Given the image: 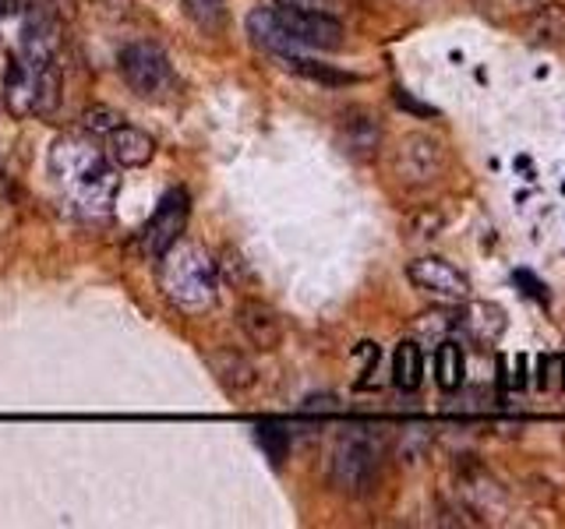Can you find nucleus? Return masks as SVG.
<instances>
[{
	"instance_id": "obj_2",
	"label": "nucleus",
	"mask_w": 565,
	"mask_h": 529,
	"mask_svg": "<svg viewBox=\"0 0 565 529\" xmlns=\"http://www.w3.org/2000/svg\"><path fill=\"white\" fill-rule=\"evenodd\" d=\"M216 259H209L199 244L177 240L159 259V290L188 317L209 314L216 308Z\"/></svg>"
},
{
	"instance_id": "obj_12",
	"label": "nucleus",
	"mask_w": 565,
	"mask_h": 529,
	"mask_svg": "<svg viewBox=\"0 0 565 529\" xmlns=\"http://www.w3.org/2000/svg\"><path fill=\"white\" fill-rule=\"evenodd\" d=\"M339 142H344V148L357 159L375 156V148L382 145V128H378L375 113L347 110L344 117H339Z\"/></svg>"
},
{
	"instance_id": "obj_10",
	"label": "nucleus",
	"mask_w": 565,
	"mask_h": 529,
	"mask_svg": "<svg viewBox=\"0 0 565 529\" xmlns=\"http://www.w3.org/2000/svg\"><path fill=\"white\" fill-rule=\"evenodd\" d=\"M107 156L124 170H142L156 156V139L135 124H121L107 134Z\"/></svg>"
},
{
	"instance_id": "obj_18",
	"label": "nucleus",
	"mask_w": 565,
	"mask_h": 529,
	"mask_svg": "<svg viewBox=\"0 0 565 529\" xmlns=\"http://www.w3.org/2000/svg\"><path fill=\"white\" fill-rule=\"evenodd\" d=\"M464 325L473 332L478 339H498L505 328V317L495 304H473L464 317Z\"/></svg>"
},
{
	"instance_id": "obj_17",
	"label": "nucleus",
	"mask_w": 565,
	"mask_h": 529,
	"mask_svg": "<svg viewBox=\"0 0 565 529\" xmlns=\"http://www.w3.org/2000/svg\"><path fill=\"white\" fill-rule=\"evenodd\" d=\"M181 8L202 33H223L227 28V0H181Z\"/></svg>"
},
{
	"instance_id": "obj_15",
	"label": "nucleus",
	"mask_w": 565,
	"mask_h": 529,
	"mask_svg": "<svg viewBox=\"0 0 565 529\" xmlns=\"http://www.w3.org/2000/svg\"><path fill=\"white\" fill-rule=\"evenodd\" d=\"M464 377H467L464 346L453 342V339L438 342V350H435V382H438V388L442 392H456L459 385H464Z\"/></svg>"
},
{
	"instance_id": "obj_14",
	"label": "nucleus",
	"mask_w": 565,
	"mask_h": 529,
	"mask_svg": "<svg viewBox=\"0 0 565 529\" xmlns=\"http://www.w3.org/2000/svg\"><path fill=\"white\" fill-rule=\"evenodd\" d=\"M424 382V350L418 339H404L393 350V385L399 392H418Z\"/></svg>"
},
{
	"instance_id": "obj_16",
	"label": "nucleus",
	"mask_w": 565,
	"mask_h": 529,
	"mask_svg": "<svg viewBox=\"0 0 565 529\" xmlns=\"http://www.w3.org/2000/svg\"><path fill=\"white\" fill-rule=\"evenodd\" d=\"M282 64H287L293 74H301V79H311L318 85H353L357 79L347 71H336L333 64H318V60H308L301 53H290V57H279Z\"/></svg>"
},
{
	"instance_id": "obj_7",
	"label": "nucleus",
	"mask_w": 565,
	"mask_h": 529,
	"mask_svg": "<svg viewBox=\"0 0 565 529\" xmlns=\"http://www.w3.org/2000/svg\"><path fill=\"white\" fill-rule=\"evenodd\" d=\"M407 279L424 293H435L445 300H467L470 297V279L459 272L453 262L435 259V254H424V259H413L407 265Z\"/></svg>"
},
{
	"instance_id": "obj_4",
	"label": "nucleus",
	"mask_w": 565,
	"mask_h": 529,
	"mask_svg": "<svg viewBox=\"0 0 565 529\" xmlns=\"http://www.w3.org/2000/svg\"><path fill=\"white\" fill-rule=\"evenodd\" d=\"M117 71H121L124 85L142 99H159L173 85V68L167 53L156 43H131L117 57Z\"/></svg>"
},
{
	"instance_id": "obj_11",
	"label": "nucleus",
	"mask_w": 565,
	"mask_h": 529,
	"mask_svg": "<svg viewBox=\"0 0 565 529\" xmlns=\"http://www.w3.org/2000/svg\"><path fill=\"white\" fill-rule=\"evenodd\" d=\"M237 328L244 332V339L255 346V350H276L282 339V322L279 314L262 304V300H244L237 308Z\"/></svg>"
},
{
	"instance_id": "obj_6",
	"label": "nucleus",
	"mask_w": 565,
	"mask_h": 529,
	"mask_svg": "<svg viewBox=\"0 0 565 529\" xmlns=\"http://www.w3.org/2000/svg\"><path fill=\"white\" fill-rule=\"evenodd\" d=\"M279 25L287 28V36L293 43V53L301 50H339L344 47V25L336 14L322 11H297V8H276Z\"/></svg>"
},
{
	"instance_id": "obj_5",
	"label": "nucleus",
	"mask_w": 565,
	"mask_h": 529,
	"mask_svg": "<svg viewBox=\"0 0 565 529\" xmlns=\"http://www.w3.org/2000/svg\"><path fill=\"white\" fill-rule=\"evenodd\" d=\"M188 219H191V199L184 188H170L163 194L159 208L153 212V219L145 223L142 230V248L153 262H159L163 254H167L177 240L184 237L188 230Z\"/></svg>"
},
{
	"instance_id": "obj_13",
	"label": "nucleus",
	"mask_w": 565,
	"mask_h": 529,
	"mask_svg": "<svg viewBox=\"0 0 565 529\" xmlns=\"http://www.w3.org/2000/svg\"><path fill=\"white\" fill-rule=\"evenodd\" d=\"M209 364L219 377V385L230 392V396H244V392L255 388L259 382V374L255 368H251V360L244 353H237V350H223L216 357H209Z\"/></svg>"
},
{
	"instance_id": "obj_23",
	"label": "nucleus",
	"mask_w": 565,
	"mask_h": 529,
	"mask_svg": "<svg viewBox=\"0 0 565 529\" xmlns=\"http://www.w3.org/2000/svg\"><path fill=\"white\" fill-rule=\"evenodd\" d=\"M308 413H325V410H336V399L333 396H315V399H308V406H304Z\"/></svg>"
},
{
	"instance_id": "obj_24",
	"label": "nucleus",
	"mask_w": 565,
	"mask_h": 529,
	"mask_svg": "<svg viewBox=\"0 0 565 529\" xmlns=\"http://www.w3.org/2000/svg\"><path fill=\"white\" fill-rule=\"evenodd\" d=\"M516 279L524 282V286H530V290H527L530 297H544V286H541V282H533V279L527 276V272H516Z\"/></svg>"
},
{
	"instance_id": "obj_22",
	"label": "nucleus",
	"mask_w": 565,
	"mask_h": 529,
	"mask_svg": "<svg viewBox=\"0 0 565 529\" xmlns=\"http://www.w3.org/2000/svg\"><path fill=\"white\" fill-rule=\"evenodd\" d=\"M396 103L404 106V110H413V113H421V117H435V110H431V106H424V103H418V99H410L404 88H396Z\"/></svg>"
},
{
	"instance_id": "obj_1",
	"label": "nucleus",
	"mask_w": 565,
	"mask_h": 529,
	"mask_svg": "<svg viewBox=\"0 0 565 529\" xmlns=\"http://www.w3.org/2000/svg\"><path fill=\"white\" fill-rule=\"evenodd\" d=\"M50 173L57 191L64 194V202L85 219H107L113 212L121 180L110 156L103 148L85 139V134H64L50 148Z\"/></svg>"
},
{
	"instance_id": "obj_19",
	"label": "nucleus",
	"mask_w": 565,
	"mask_h": 529,
	"mask_svg": "<svg viewBox=\"0 0 565 529\" xmlns=\"http://www.w3.org/2000/svg\"><path fill=\"white\" fill-rule=\"evenodd\" d=\"M121 124H124L121 110H113V106H103V103L85 106V113H82V128L88 134H96V139H107V134L113 128H121Z\"/></svg>"
},
{
	"instance_id": "obj_20",
	"label": "nucleus",
	"mask_w": 565,
	"mask_h": 529,
	"mask_svg": "<svg viewBox=\"0 0 565 529\" xmlns=\"http://www.w3.org/2000/svg\"><path fill=\"white\" fill-rule=\"evenodd\" d=\"M259 445L265 448V456L273 462H282L290 452V434L279 428V423H259Z\"/></svg>"
},
{
	"instance_id": "obj_9",
	"label": "nucleus",
	"mask_w": 565,
	"mask_h": 529,
	"mask_svg": "<svg viewBox=\"0 0 565 529\" xmlns=\"http://www.w3.org/2000/svg\"><path fill=\"white\" fill-rule=\"evenodd\" d=\"M53 60V57H50ZM36 82H39V60L36 57H11L4 74V99L14 117H28L36 110Z\"/></svg>"
},
{
	"instance_id": "obj_8",
	"label": "nucleus",
	"mask_w": 565,
	"mask_h": 529,
	"mask_svg": "<svg viewBox=\"0 0 565 529\" xmlns=\"http://www.w3.org/2000/svg\"><path fill=\"white\" fill-rule=\"evenodd\" d=\"M396 170L404 180H413V184H428V180H435L442 170L438 142L428 139V134H407L396 148Z\"/></svg>"
},
{
	"instance_id": "obj_3",
	"label": "nucleus",
	"mask_w": 565,
	"mask_h": 529,
	"mask_svg": "<svg viewBox=\"0 0 565 529\" xmlns=\"http://www.w3.org/2000/svg\"><path fill=\"white\" fill-rule=\"evenodd\" d=\"M375 473H378V445L364 431L353 428L339 434L329 459V477L336 488L347 494H361L375 483Z\"/></svg>"
},
{
	"instance_id": "obj_21",
	"label": "nucleus",
	"mask_w": 565,
	"mask_h": 529,
	"mask_svg": "<svg viewBox=\"0 0 565 529\" xmlns=\"http://www.w3.org/2000/svg\"><path fill=\"white\" fill-rule=\"evenodd\" d=\"M276 8H297V11H322V14H336L344 11V0H273Z\"/></svg>"
}]
</instances>
